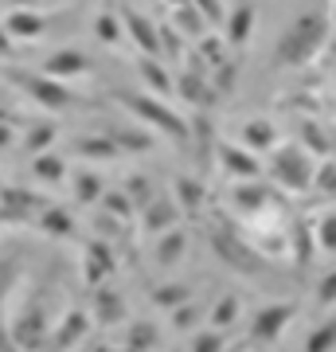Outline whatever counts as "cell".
<instances>
[{
  "label": "cell",
  "instance_id": "obj_46",
  "mask_svg": "<svg viewBox=\"0 0 336 352\" xmlns=\"http://www.w3.org/2000/svg\"><path fill=\"white\" fill-rule=\"evenodd\" d=\"M282 106H286V110H305V118H321V102H317V94H286Z\"/></svg>",
  "mask_w": 336,
  "mask_h": 352
},
{
  "label": "cell",
  "instance_id": "obj_50",
  "mask_svg": "<svg viewBox=\"0 0 336 352\" xmlns=\"http://www.w3.org/2000/svg\"><path fill=\"white\" fill-rule=\"evenodd\" d=\"M0 55H12V36L0 28Z\"/></svg>",
  "mask_w": 336,
  "mask_h": 352
},
{
  "label": "cell",
  "instance_id": "obj_45",
  "mask_svg": "<svg viewBox=\"0 0 336 352\" xmlns=\"http://www.w3.org/2000/svg\"><path fill=\"white\" fill-rule=\"evenodd\" d=\"M192 8H196L208 24L223 28V20H227V4H223V0H192Z\"/></svg>",
  "mask_w": 336,
  "mask_h": 352
},
{
  "label": "cell",
  "instance_id": "obj_17",
  "mask_svg": "<svg viewBox=\"0 0 336 352\" xmlns=\"http://www.w3.org/2000/svg\"><path fill=\"white\" fill-rule=\"evenodd\" d=\"M90 321L94 325H122L125 321V302L117 289H110L106 282L94 286V302H90Z\"/></svg>",
  "mask_w": 336,
  "mask_h": 352
},
{
  "label": "cell",
  "instance_id": "obj_54",
  "mask_svg": "<svg viewBox=\"0 0 336 352\" xmlns=\"http://www.w3.org/2000/svg\"><path fill=\"white\" fill-rule=\"evenodd\" d=\"M27 4H32V0H24V8H27Z\"/></svg>",
  "mask_w": 336,
  "mask_h": 352
},
{
  "label": "cell",
  "instance_id": "obj_22",
  "mask_svg": "<svg viewBox=\"0 0 336 352\" xmlns=\"http://www.w3.org/2000/svg\"><path fill=\"white\" fill-rule=\"evenodd\" d=\"M141 78L149 82L157 98H172L176 94V75H168L164 59H157V55H141Z\"/></svg>",
  "mask_w": 336,
  "mask_h": 352
},
{
  "label": "cell",
  "instance_id": "obj_12",
  "mask_svg": "<svg viewBox=\"0 0 336 352\" xmlns=\"http://www.w3.org/2000/svg\"><path fill=\"white\" fill-rule=\"evenodd\" d=\"M254 24H258V12H254V4L243 0L235 8H227V20H223V43L231 51H243L254 36Z\"/></svg>",
  "mask_w": 336,
  "mask_h": 352
},
{
  "label": "cell",
  "instance_id": "obj_29",
  "mask_svg": "<svg viewBox=\"0 0 336 352\" xmlns=\"http://www.w3.org/2000/svg\"><path fill=\"white\" fill-rule=\"evenodd\" d=\"M238 314H243V305H238V294H219V302L208 309V325L231 329V325H238Z\"/></svg>",
  "mask_w": 336,
  "mask_h": 352
},
{
  "label": "cell",
  "instance_id": "obj_42",
  "mask_svg": "<svg viewBox=\"0 0 336 352\" xmlns=\"http://www.w3.org/2000/svg\"><path fill=\"white\" fill-rule=\"evenodd\" d=\"M227 329H215V325H208V329H199L196 337H192V352H227Z\"/></svg>",
  "mask_w": 336,
  "mask_h": 352
},
{
  "label": "cell",
  "instance_id": "obj_40",
  "mask_svg": "<svg viewBox=\"0 0 336 352\" xmlns=\"http://www.w3.org/2000/svg\"><path fill=\"white\" fill-rule=\"evenodd\" d=\"M235 82H238V59H235V55H227L223 63L212 71V87H215L219 98H227V94L235 90Z\"/></svg>",
  "mask_w": 336,
  "mask_h": 352
},
{
  "label": "cell",
  "instance_id": "obj_41",
  "mask_svg": "<svg viewBox=\"0 0 336 352\" xmlns=\"http://www.w3.org/2000/svg\"><path fill=\"white\" fill-rule=\"evenodd\" d=\"M20 145H24L27 157H36V153H47L51 145H55V126H51V122H39V126H32V129H27V138L20 141Z\"/></svg>",
  "mask_w": 336,
  "mask_h": 352
},
{
  "label": "cell",
  "instance_id": "obj_23",
  "mask_svg": "<svg viewBox=\"0 0 336 352\" xmlns=\"http://www.w3.org/2000/svg\"><path fill=\"white\" fill-rule=\"evenodd\" d=\"M36 223L43 227V235H55V239H75V215L67 212V208H55V204H43L39 208V215H36Z\"/></svg>",
  "mask_w": 336,
  "mask_h": 352
},
{
  "label": "cell",
  "instance_id": "obj_52",
  "mask_svg": "<svg viewBox=\"0 0 336 352\" xmlns=\"http://www.w3.org/2000/svg\"><path fill=\"white\" fill-rule=\"evenodd\" d=\"M164 4H168V8H180V4H188V0H164Z\"/></svg>",
  "mask_w": 336,
  "mask_h": 352
},
{
  "label": "cell",
  "instance_id": "obj_4",
  "mask_svg": "<svg viewBox=\"0 0 336 352\" xmlns=\"http://www.w3.org/2000/svg\"><path fill=\"white\" fill-rule=\"evenodd\" d=\"M208 235H212L215 258H219V263H227L231 270H238V274H258L262 266H266V258L258 254V247H254L247 235H238L227 219H215Z\"/></svg>",
  "mask_w": 336,
  "mask_h": 352
},
{
  "label": "cell",
  "instance_id": "obj_21",
  "mask_svg": "<svg viewBox=\"0 0 336 352\" xmlns=\"http://www.w3.org/2000/svg\"><path fill=\"white\" fill-rule=\"evenodd\" d=\"M188 251V231L180 223L168 227V231H161L157 235V247H153V258H157V266H164V270H172L180 258H184Z\"/></svg>",
  "mask_w": 336,
  "mask_h": 352
},
{
  "label": "cell",
  "instance_id": "obj_14",
  "mask_svg": "<svg viewBox=\"0 0 336 352\" xmlns=\"http://www.w3.org/2000/svg\"><path fill=\"white\" fill-rule=\"evenodd\" d=\"M180 223V204L172 200V196H157L153 192L149 200L141 204V227L149 231V235H161V231H168V227Z\"/></svg>",
  "mask_w": 336,
  "mask_h": 352
},
{
  "label": "cell",
  "instance_id": "obj_11",
  "mask_svg": "<svg viewBox=\"0 0 336 352\" xmlns=\"http://www.w3.org/2000/svg\"><path fill=\"white\" fill-rule=\"evenodd\" d=\"M24 87L27 94H32V102L36 106H43V110H71L78 102V94L67 82H59V78H51V75H24Z\"/></svg>",
  "mask_w": 336,
  "mask_h": 352
},
{
  "label": "cell",
  "instance_id": "obj_43",
  "mask_svg": "<svg viewBox=\"0 0 336 352\" xmlns=\"http://www.w3.org/2000/svg\"><path fill=\"white\" fill-rule=\"evenodd\" d=\"M113 141L122 145V153H149L153 145H157L149 129H117V133H113Z\"/></svg>",
  "mask_w": 336,
  "mask_h": 352
},
{
  "label": "cell",
  "instance_id": "obj_26",
  "mask_svg": "<svg viewBox=\"0 0 336 352\" xmlns=\"http://www.w3.org/2000/svg\"><path fill=\"white\" fill-rule=\"evenodd\" d=\"M32 176H36L39 184H63L67 180V161L55 157V153H36L32 157Z\"/></svg>",
  "mask_w": 336,
  "mask_h": 352
},
{
  "label": "cell",
  "instance_id": "obj_31",
  "mask_svg": "<svg viewBox=\"0 0 336 352\" xmlns=\"http://www.w3.org/2000/svg\"><path fill=\"white\" fill-rule=\"evenodd\" d=\"M20 278H24L20 258H12V254H0V309H4V305H8V298L16 294Z\"/></svg>",
  "mask_w": 336,
  "mask_h": 352
},
{
  "label": "cell",
  "instance_id": "obj_30",
  "mask_svg": "<svg viewBox=\"0 0 336 352\" xmlns=\"http://www.w3.org/2000/svg\"><path fill=\"white\" fill-rule=\"evenodd\" d=\"M313 196L321 200H336V157H321V164L313 168Z\"/></svg>",
  "mask_w": 336,
  "mask_h": 352
},
{
  "label": "cell",
  "instance_id": "obj_32",
  "mask_svg": "<svg viewBox=\"0 0 336 352\" xmlns=\"http://www.w3.org/2000/svg\"><path fill=\"white\" fill-rule=\"evenodd\" d=\"M172 20H176V32H180V36H192V39L208 36V20L192 8V0L180 4V8H172Z\"/></svg>",
  "mask_w": 336,
  "mask_h": 352
},
{
  "label": "cell",
  "instance_id": "obj_33",
  "mask_svg": "<svg viewBox=\"0 0 336 352\" xmlns=\"http://www.w3.org/2000/svg\"><path fill=\"white\" fill-rule=\"evenodd\" d=\"M102 192H106V180H102L94 168H82V173H75V196H78V204H98Z\"/></svg>",
  "mask_w": 336,
  "mask_h": 352
},
{
  "label": "cell",
  "instance_id": "obj_34",
  "mask_svg": "<svg viewBox=\"0 0 336 352\" xmlns=\"http://www.w3.org/2000/svg\"><path fill=\"white\" fill-rule=\"evenodd\" d=\"M161 344V329L153 321H133L125 329V349H157Z\"/></svg>",
  "mask_w": 336,
  "mask_h": 352
},
{
  "label": "cell",
  "instance_id": "obj_13",
  "mask_svg": "<svg viewBox=\"0 0 336 352\" xmlns=\"http://www.w3.org/2000/svg\"><path fill=\"white\" fill-rule=\"evenodd\" d=\"M122 20H125V39H129V43H137L141 55H157V59H164V55H161V28L153 24L149 16L125 8Z\"/></svg>",
  "mask_w": 336,
  "mask_h": 352
},
{
  "label": "cell",
  "instance_id": "obj_49",
  "mask_svg": "<svg viewBox=\"0 0 336 352\" xmlns=\"http://www.w3.org/2000/svg\"><path fill=\"white\" fill-rule=\"evenodd\" d=\"M12 138H20V133H16V126L4 118V113H0V149H8V145H12Z\"/></svg>",
  "mask_w": 336,
  "mask_h": 352
},
{
  "label": "cell",
  "instance_id": "obj_5",
  "mask_svg": "<svg viewBox=\"0 0 336 352\" xmlns=\"http://www.w3.org/2000/svg\"><path fill=\"white\" fill-rule=\"evenodd\" d=\"M51 337V314L43 305V294H32L27 302H20V314L12 317V340L24 352H43Z\"/></svg>",
  "mask_w": 336,
  "mask_h": 352
},
{
  "label": "cell",
  "instance_id": "obj_7",
  "mask_svg": "<svg viewBox=\"0 0 336 352\" xmlns=\"http://www.w3.org/2000/svg\"><path fill=\"white\" fill-rule=\"evenodd\" d=\"M274 204H278V192L262 176L258 180H235V188H231V212L238 219H262Z\"/></svg>",
  "mask_w": 336,
  "mask_h": 352
},
{
  "label": "cell",
  "instance_id": "obj_10",
  "mask_svg": "<svg viewBox=\"0 0 336 352\" xmlns=\"http://www.w3.org/2000/svg\"><path fill=\"white\" fill-rule=\"evenodd\" d=\"M176 98L184 102V106H196V110L215 106L219 94L212 87V71L208 67H188V71H180L176 75Z\"/></svg>",
  "mask_w": 336,
  "mask_h": 352
},
{
  "label": "cell",
  "instance_id": "obj_44",
  "mask_svg": "<svg viewBox=\"0 0 336 352\" xmlns=\"http://www.w3.org/2000/svg\"><path fill=\"white\" fill-rule=\"evenodd\" d=\"M102 200H106V208H110V215H117V219H133V212H137V204L122 192H102Z\"/></svg>",
  "mask_w": 336,
  "mask_h": 352
},
{
  "label": "cell",
  "instance_id": "obj_38",
  "mask_svg": "<svg viewBox=\"0 0 336 352\" xmlns=\"http://www.w3.org/2000/svg\"><path fill=\"white\" fill-rule=\"evenodd\" d=\"M305 352H336V317L313 325V333L305 337Z\"/></svg>",
  "mask_w": 336,
  "mask_h": 352
},
{
  "label": "cell",
  "instance_id": "obj_53",
  "mask_svg": "<svg viewBox=\"0 0 336 352\" xmlns=\"http://www.w3.org/2000/svg\"><path fill=\"white\" fill-rule=\"evenodd\" d=\"M333 157H336V133H333Z\"/></svg>",
  "mask_w": 336,
  "mask_h": 352
},
{
  "label": "cell",
  "instance_id": "obj_27",
  "mask_svg": "<svg viewBox=\"0 0 336 352\" xmlns=\"http://www.w3.org/2000/svg\"><path fill=\"white\" fill-rule=\"evenodd\" d=\"M75 153L87 157V161H117V157H122V145L113 141V133L110 138H82L75 145Z\"/></svg>",
  "mask_w": 336,
  "mask_h": 352
},
{
  "label": "cell",
  "instance_id": "obj_24",
  "mask_svg": "<svg viewBox=\"0 0 336 352\" xmlns=\"http://www.w3.org/2000/svg\"><path fill=\"white\" fill-rule=\"evenodd\" d=\"M298 138L313 157H333V133L321 126V118H301L298 122Z\"/></svg>",
  "mask_w": 336,
  "mask_h": 352
},
{
  "label": "cell",
  "instance_id": "obj_8",
  "mask_svg": "<svg viewBox=\"0 0 336 352\" xmlns=\"http://www.w3.org/2000/svg\"><path fill=\"white\" fill-rule=\"evenodd\" d=\"M215 164L223 168L231 180H258L266 168H262L258 153L243 149L238 141H215Z\"/></svg>",
  "mask_w": 336,
  "mask_h": 352
},
{
  "label": "cell",
  "instance_id": "obj_35",
  "mask_svg": "<svg viewBox=\"0 0 336 352\" xmlns=\"http://www.w3.org/2000/svg\"><path fill=\"white\" fill-rule=\"evenodd\" d=\"M188 298H192V289H188L184 282H164V286L153 289V305H157V309H168V314H172L176 305H184Z\"/></svg>",
  "mask_w": 336,
  "mask_h": 352
},
{
  "label": "cell",
  "instance_id": "obj_6",
  "mask_svg": "<svg viewBox=\"0 0 336 352\" xmlns=\"http://www.w3.org/2000/svg\"><path fill=\"white\" fill-rule=\"evenodd\" d=\"M298 309H301L298 302H270V305H262L258 314L250 317V325H247L250 329V340H254V344H278L282 333L293 325Z\"/></svg>",
  "mask_w": 336,
  "mask_h": 352
},
{
  "label": "cell",
  "instance_id": "obj_28",
  "mask_svg": "<svg viewBox=\"0 0 336 352\" xmlns=\"http://www.w3.org/2000/svg\"><path fill=\"white\" fill-rule=\"evenodd\" d=\"M94 36H98L102 43H110V47H117V43H129V39H125V20H122V12H113V8L98 12V20H94Z\"/></svg>",
  "mask_w": 336,
  "mask_h": 352
},
{
  "label": "cell",
  "instance_id": "obj_16",
  "mask_svg": "<svg viewBox=\"0 0 336 352\" xmlns=\"http://www.w3.org/2000/svg\"><path fill=\"white\" fill-rule=\"evenodd\" d=\"M0 28L12 36V43H36V39L47 32V20H43L36 8H12V12L4 16Z\"/></svg>",
  "mask_w": 336,
  "mask_h": 352
},
{
  "label": "cell",
  "instance_id": "obj_1",
  "mask_svg": "<svg viewBox=\"0 0 336 352\" xmlns=\"http://www.w3.org/2000/svg\"><path fill=\"white\" fill-rule=\"evenodd\" d=\"M328 36H333L328 12H321V8H305V12L293 16V24H289L286 32L278 36V43H274V63H278V67H293V71L309 67L313 59L324 51Z\"/></svg>",
  "mask_w": 336,
  "mask_h": 352
},
{
  "label": "cell",
  "instance_id": "obj_2",
  "mask_svg": "<svg viewBox=\"0 0 336 352\" xmlns=\"http://www.w3.org/2000/svg\"><path fill=\"white\" fill-rule=\"evenodd\" d=\"M313 153L301 145V141H286L270 153V180H274L278 192H289V196H305L313 188Z\"/></svg>",
  "mask_w": 336,
  "mask_h": 352
},
{
  "label": "cell",
  "instance_id": "obj_19",
  "mask_svg": "<svg viewBox=\"0 0 336 352\" xmlns=\"http://www.w3.org/2000/svg\"><path fill=\"white\" fill-rule=\"evenodd\" d=\"M289 258H293V263L301 266V270H305V266L313 263V258H317V239H313V219L309 215H298V219H293V223H289Z\"/></svg>",
  "mask_w": 336,
  "mask_h": 352
},
{
  "label": "cell",
  "instance_id": "obj_51",
  "mask_svg": "<svg viewBox=\"0 0 336 352\" xmlns=\"http://www.w3.org/2000/svg\"><path fill=\"white\" fill-rule=\"evenodd\" d=\"M328 24H333V32H336V0H333V8H328Z\"/></svg>",
  "mask_w": 336,
  "mask_h": 352
},
{
  "label": "cell",
  "instance_id": "obj_15",
  "mask_svg": "<svg viewBox=\"0 0 336 352\" xmlns=\"http://www.w3.org/2000/svg\"><path fill=\"white\" fill-rule=\"evenodd\" d=\"M238 145L262 157V153H274L282 145V133H278V126L270 118H250V122L238 126Z\"/></svg>",
  "mask_w": 336,
  "mask_h": 352
},
{
  "label": "cell",
  "instance_id": "obj_20",
  "mask_svg": "<svg viewBox=\"0 0 336 352\" xmlns=\"http://www.w3.org/2000/svg\"><path fill=\"white\" fill-rule=\"evenodd\" d=\"M113 266H117V258H113V251L106 247V243H87V266H82V278H87V286H102L106 278H113Z\"/></svg>",
  "mask_w": 336,
  "mask_h": 352
},
{
  "label": "cell",
  "instance_id": "obj_9",
  "mask_svg": "<svg viewBox=\"0 0 336 352\" xmlns=\"http://www.w3.org/2000/svg\"><path fill=\"white\" fill-rule=\"evenodd\" d=\"M90 325H94L90 314H82V309H67L59 321H51V337H47V349L43 352H75L78 344L87 340Z\"/></svg>",
  "mask_w": 336,
  "mask_h": 352
},
{
  "label": "cell",
  "instance_id": "obj_3",
  "mask_svg": "<svg viewBox=\"0 0 336 352\" xmlns=\"http://www.w3.org/2000/svg\"><path fill=\"white\" fill-rule=\"evenodd\" d=\"M117 102L137 118L141 126H149V129H157V133H164V138L188 145L192 126H188V118H180L172 106H164V98H157V94H117Z\"/></svg>",
  "mask_w": 336,
  "mask_h": 352
},
{
  "label": "cell",
  "instance_id": "obj_36",
  "mask_svg": "<svg viewBox=\"0 0 336 352\" xmlns=\"http://www.w3.org/2000/svg\"><path fill=\"white\" fill-rule=\"evenodd\" d=\"M196 51H199V59H203V67H208V71H215V67L231 55V47L223 43V36H199L196 39Z\"/></svg>",
  "mask_w": 336,
  "mask_h": 352
},
{
  "label": "cell",
  "instance_id": "obj_18",
  "mask_svg": "<svg viewBox=\"0 0 336 352\" xmlns=\"http://www.w3.org/2000/svg\"><path fill=\"white\" fill-rule=\"evenodd\" d=\"M87 71H90V59L82 55V51H75V47H63V51H55V55L43 59V75L59 78V82H67V78H82Z\"/></svg>",
  "mask_w": 336,
  "mask_h": 352
},
{
  "label": "cell",
  "instance_id": "obj_25",
  "mask_svg": "<svg viewBox=\"0 0 336 352\" xmlns=\"http://www.w3.org/2000/svg\"><path fill=\"white\" fill-rule=\"evenodd\" d=\"M176 204H180V212L188 215H199L203 212V200H208V184L196 180V176H176Z\"/></svg>",
  "mask_w": 336,
  "mask_h": 352
},
{
  "label": "cell",
  "instance_id": "obj_47",
  "mask_svg": "<svg viewBox=\"0 0 336 352\" xmlns=\"http://www.w3.org/2000/svg\"><path fill=\"white\" fill-rule=\"evenodd\" d=\"M317 305H324V309L336 305V266L321 278V282H317Z\"/></svg>",
  "mask_w": 336,
  "mask_h": 352
},
{
  "label": "cell",
  "instance_id": "obj_39",
  "mask_svg": "<svg viewBox=\"0 0 336 352\" xmlns=\"http://www.w3.org/2000/svg\"><path fill=\"white\" fill-rule=\"evenodd\" d=\"M199 321H208V309H203L199 302H192V298H188L184 305H176V309H172V325H176V333H192V329H196Z\"/></svg>",
  "mask_w": 336,
  "mask_h": 352
},
{
  "label": "cell",
  "instance_id": "obj_37",
  "mask_svg": "<svg viewBox=\"0 0 336 352\" xmlns=\"http://www.w3.org/2000/svg\"><path fill=\"white\" fill-rule=\"evenodd\" d=\"M313 239H317V251L336 254V212H324L313 219Z\"/></svg>",
  "mask_w": 336,
  "mask_h": 352
},
{
  "label": "cell",
  "instance_id": "obj_48",
  "mask_svg": "<svg viewBox=\"0 0 336 352\" xmlns=\"http://www.w3.org/2000/svg\"><path fill=\"white\" fill-rule=\"evenodd\" d=\"M125 196H129V200H133V204L141 208V204H145V200L153 196L149 180H141V176H133V180H129V188H125Z\"/></svg>",
  "mask_w": 336,
  "mask_h": 352
}]
</instances>
